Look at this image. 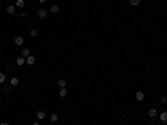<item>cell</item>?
<instances>
[{"mask_svg": "<svg viewBox=\"0 0 167 125\" xmlns=\"http://www.w3.org/2000/svg\"><path fill=\"white\" fill-rule=\"evenodd\" d=\"M47 15H48V10H45V8H39V10H37V17H39L40 20L47 18Z\"/></svg>", "mask_w": 167, "mask_h": 125, "instance_id": "cell-1", "label": "cell"}, {"mask_svg": "<svg viewBox=\"0 0 167 125\" xmlns=\"http://www.w3.org/2000/svg\"><path fill=\"white\" fill-rule=\"evenodd\" d=\"M45 117H47L45 110H37V112H35V118H37V120H44Z\"/></svg>", "mask_w": 167, "mask_h": 125, "instance_id": "cell-2", "label": "cell"}, {"mask_svg": "<svg viewBox=\"0 0 167 125\" xmlns=\"http://www.w3.org/2000/svg\"><path fill=\"white\" fill-rule=\"evenodd\" d=\"M48 12H50V13H59V12H60V7H59L57 4H54V5H50Z\"/></svg>", "mask_w": 167, "mask_h": 125, "instance_id": "cell-3", "label": "cell"}, {"mask_svg": "<svg viewBox=\"0 0 167 125\" xmlns=\"http://www.w3.org/2000/svg\"><path fill=\"white\" fill-rule=\"evenodd\" d=\"M135 98H137L139 102H142L144 98H145V93H144L142 90H137V93H135Z\"/></svg>", "mask_w": 167, "mask_h": 125, "instance_id": "cell-4", "label": "cell"}, {"mask_svg": "<svg viewBox=\"0 0 167 125\" xmlns=\"http://www.w3.org/2000/svg\"><path fill=\"white\" fill-rule=\"evenodd\" d=\"M24 37H19V35H17L15 37V38H13V44H15V45H19V47H20V45H24Z\"/></svg>", "mask_w": 167, "mask_h": 125, "instance_id": "cell-5", "label": "cell"}, {"mask_svg": "<svg viewBox=\"0 0 167 125\" xmlns=\"http://www.w3.org/2000/svg\"><path fill=\"white\" fill-rule=\"evenodd\" d=\"M15 12H17V7H15V5H8V7H7V13H10V15H13Z\"/></svg>", "mask_w": 167, "mask_h": 125, "instance_id": "cell-6", "label": "cell"}, {"mask_svg": "<svg viewBox=\"0 0 167 125\" xmlns=\"http://www.w3.org/2000/svg\"><path fill=\"white\" fill-rule=\"evenodd\" d=\"M25 64H28V65H34V64H35V57H34V55L27 57V58H25Z\"/></svg>", "mask_w": 167, "mask_h": 125, "instance_id": "cell-7", "label": "cell"}, {"mask_svg": "<svg viewBox=\"0 0 167 125\" xmlns=\"http://www.w3.org/2000/svg\"><path fill=\"white\" fill-rule=\"evenodd\" d=\"M19 77H12V78H10V85H12V87H17V85H19Z\"/></svg>", "mask_w": 167, "mask_h": 125, "instance_id": "cell-8", "label": "cell"}, {"mask_svg": "<svg viewBox=\"0 0 167 125\" xmlns=\"http://www.w3.org/2000/svg\"><path fill=\"white\" fill-rule=\"evenodd\" d=\"M159 118H160V122H164V123H167V112H162L159 115Z\"/></svg>", "mask_w": 167, "mask_h": 125, "instance_id": "cell-9", "label": "cell"}, {"mask_svg": "<svg viewBox=\"0 0 167 125\" xmlns=\"http://www.w3.org/2000/svg\"><path fill=\"white\" fill-rule=\"evenodd\" d=\"M157 115H159V113H157V110H155V109H151V110H149V117H151V118L157 117Z\"/></svg>", "mask_w": 167, "mask_h": 125, "instance_id": "cell-10", "label": "cell"}, {"mask_svg": "<svg viewBox=\"0 0 167 125\" xmlns=\"http://www.w3.org/2000/svg\"><path fill=\"white\" fill-rule=\"evenodd\" d=\"M17 65H19V67H22V65H25V58L22 55L19 57V58H17Z\"/></svg>", "mask_w": 167, "mask_h": 125, "instance_id": "cell-11", "label": "cell"}, {"mask_svg": "<svg viewBox=\"0 0 167 125\" xmlns=\"http://www.w3.org/2000/svg\"><path fill=\"white\" fill-rule=\"evenodd\" d=\"M15 7H17V8H24V7H25V0H17Z\"/></svg>", "mask_w": 167, "mask_h": 125, "instance_id": "cell-12", "label": "cell"}, {"mask_svg": "<svg viewBox=\"0 0 167 125\" xmlns=\"http://www.w3.org/2000/svg\"><path fill=\"white\" fill-rule=\"evenodd\" d=\"M67 89H60L59 90V95H60V97H62V98H65V97H67Z\"/></svg>", "mask_w": 167, "mask_h": 125, "instance_id": "cell-13", "label": "cell"}, {"mask_svg": "<svg viewBox=\"0 0 167 125\" xmlns=\"http://www.w3.org/2000/svg\"><path fill=\"white\" fill-rule=\"evenodd\" d=\"M22 57H24V58L30 57V49H24V50H22Z\"/></svg>", "mask_w": 167, "mask_h": 125, "instance_id": "cell-14", "label": "cell"}, {"mask_svg": "<svg viewBox=\"0 0 167 125\" xmlns=\"http://www.w3.org/2000/svg\"><path fill=\"white\" fill-rule=\"evenodd\" d=\"M48 118H50L52 123H55L57 120H59V117H57V113H52V115H48Z\"/></svg>", "mask_w": 167, "mask_h": 125, "instance_id": "cell-15", "label": "cell"}, {"mask_svg": "<svg viewBox=\"0 0 167 125\" xmlns=\"http://www.w3.org/2000/svg\"><path fill=\"white\" fill-rule=\"evenodd\" d=\"M57 84H59V87H60V89H65V78H60V80L57 82Z\"/></svg>", "mask_w": 167, "mask_h": 125, "instance_id": "cell-16", "label": "cell"}, {"mask_svg": "<svg viewBox=\"0 0 167 125\" xmlns=\"http://www.w3.org/2000/svg\"><path fill=\"white\" fill-rule=\"evenodd\" d=\"M5 80H7V75H5L4 72H0V84H4Z\"/></svg>", "mask_w": 167, "mask_h": 125, "instance_id": "cell-17", "label": "cell"}, {"mask_svg": "<svg viewBox=\"0 0 167 125\" xmlns=\"http://www.w3.org/2000/svg\"><path fill=\"white\" fill-rule=\"evenodd\" d=\"M140 2L142 0H130V5L132 7H137V5H140Z\"/></svg>", "mask_w": 167, "mask_h": 125, "instance_id": "cell-18", "label": "cell"}, {"mask_svg": "<svg viewBox=\"0 0 167 125\" xmlns=\"http://www.w3.org/2000/svg\"><path fill=\"white\" fill-rule=\"evenodd\" d=\"M39 35V30H37V28H32V30H30V37H37Z\"/></svg>", "mask_w": 167, "mask_h": 125, "instance_id": "cell-19", "label": "cell"}, {"mask_svg": "<svg viewBox=\"0 0 167 125\" xmlns=\"http://www.w3.org/2000/svg\"><path fill=\"white\" fill-rule=\"evenodd\" d=\"M165 102H167V97H165V95H162V97H160V103H165Z\"/></svg>", "mask_w": 167, "mask_h": 125, "instance_id": "cell-20", "label": "cell"}, {"mask_svg": "<svg viewBox=\"0 0 167 125\" xmlns=\"http://www.w3.org/2000/svg\"><path fill=\"white\" fill-rule=\"evenodd\" d=\"M32 125H40V123H39V120H37V122H34V123H32Z\"/></svg>", "mask_w": 167, "mask_h": 125, "instance_id": "cell-21", "label": "cell"}, {"mask_svg": "<svg viewBox=\"0 0 167 125\" xmlns=\"http://www.w3.org/2000/svg\"><path fill=\"white\" fill-rule=\"evenodd\" d=\"M39 2H40V4H45V2H47V0H39Z\"/></svg>", "mask_w": 167, "mask_h": 125, "instance_id": "cell-22", "label": "cell"}, {"mask_svg": "<svg viewBox=\"0 0 167 125\" xmlns=\"http://www.w3.org/2000/svg\"><path fill=\"white\" fill-rule=\"evenodd\" d=\"M0 125H8V123H7V122H2V123H0Z\"/></svg>", "mask_w": 167, "mask_h": 125, "instance_id": "cell-23", "label": "cell"}]
</instances>
